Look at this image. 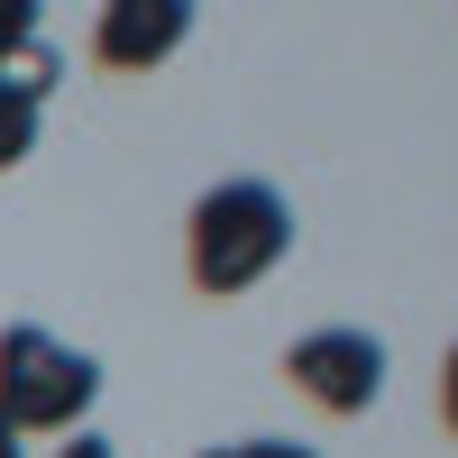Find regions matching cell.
I'll return each instance as SVG.
<instances>
[{
    "mask_svg": "<svg viewBox=\"0 0 458 458\" xmlns=\"http://www.w3.org/2000/svg\"><path fill=\"white\" fill-rule=\"evenodd\" d=\"M183 37H193V0H110L101 28H92V64L147 73V64H165Z\"/></svg>",
    "mask_w": 458,
    "mask_h": 458,
    "instance_id": "4",
    "label": "cell"
},
{
    "mask_svg": "<svg viewBox=\"0 0 458 458\" xmlns=\"http://www.w3.org/2000/svg\"><path fill=\"white\" fill-rule=\"evenodd\" d=\"M47 37H37V0H0V64H28Z\"/></svg>",
    "mask_w": 458,
    "mask_h": 458,
    "instance_id": "6",
    "label": "cell"
},
{
    "mask_svg": "<svg viewBox=\"0 0 458 458\" xmlns=\"http://www.w3.org/2000/svg\"><path fill=\"white\" fill-rule=\"evenodd\" d=\"M101 394V367L83 349H64L55 330L37 321H10L0 330V422H10L19 440L28 431H73Z\"/></svg>",
    "mask_w": 458,
    "mask_h": 458,
    "instance_id": "2",
    "label": "cell"
},
{
    "mask_svg": "<svg viewBox=\"0 0 458 458\" xmlns=\"http://www.w3.org/2000/svg\"><path fill=\"white\" fill-rule=\"evenodd\" d=\"M0 458H28V449H19V431H10V422H0Z\"/></svg>",
    "mask_w": 458,
    "mask_h": 458,
    "instance_id": "10",
    "label": "cell"
},
{
    "mask_svg": "<svg viewBox=\"0 0 458 458\" xmlns=\"http://www.w3.org/2000/svg\"><path fill=\"white\" fill-rule=\"evenodd\" d=\"M229 458H321V449H302V440H239Z\"/></svg>",
    "mask_w": 458,
    "mask_h": 458,
    "instance_id": "7",
    "label": "cell"
},
{
    "mask_svg": "<svg viewBox=\"0 0 458 458\" xmlns=\"http://www.w3.org/2000/svg\"><path fill=\"white\" fill-rule=\"evenodd\" d=\"M293 248V202L276 193V183H211V193L193 202V220H183V266H193L202 293H248L284 266Z\"/></svg>",
    "mask_w": 458,
    "mask_h": 458,
    "instance_id": "1",
    "label": "cell"
},
{
    "mask_svg": "<svg viewBox=\"0 0 458 458\" xmlns=\"http://www.w3.org/2000/svg\"><path fill=\"white\" fill-rule=\"evenodd\" d=\"M202 458H229V449H202Z\"/></svg>",
    "mask_w": 458,
    "mask_h": 458,
    "instance_id": "11",
    "label": "cell"
},
{
    "mask_svg": "<svg viewBox=\"0 0 458 458\" xmlns=\"http://www.w3.org/2000/svg\"><path fill=\"white\" fill-rule=\"evenodd\" d=\"M440 422H449V431H458V349H449V358H440Z\"/></svg>",
    "mask_w": 458,
    "mask_h": 458,
    "instance_id": "8",
    "label": "cell"
},
{
    "mask_svg": "<svg viewBox=\"0 0 458 458\" xmlns=\"http://www.w3.org/2000/svg\"><path fill=\"white\" fill-rule=\"evenodd\" d=\"M284 376H293V394H312L321 412H367L376 394H386V339H367V330H312V339H293L284 349Z\"/></svg>",
    "mask_w": 458,
    "mask_h": 458,
    "instance_id": "3",
    "label": "cell"
},
{
    "mask_svg": "<svg viewBox=\"0 0 458 458\" xmlns=\"http://www.w3.org/2000/svg\"><path fill=\"white\" fill-rule=\"evenodd\" d=\"M55 458H110V440H92V431H73V440H64Z\"/></svg>",
    "mask_w": 458,
    "mask_h": 458,
    "instance_id": "9",
    "label": "cell"
},
{
    "mask_svg": "<svg viewBox=\"0 0 458 458\" xmlns=\"http://www.w3.org/2000/svg\"><path fill=\"white\" fill-rule=\"evenodd\" d=\"M55 92V47H37L28 64H0V174L37 157V120H47Z\"/></svg>",
    "mask_w": 458,
    "mask_h": 458,
    "instance_id": "5",
    "label": "cell"
}]
</instances>
